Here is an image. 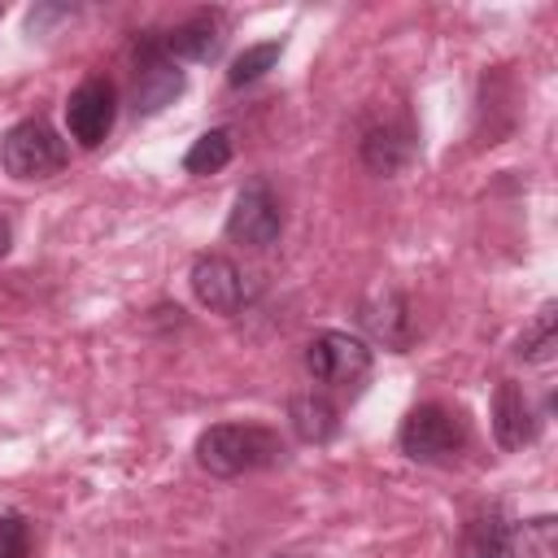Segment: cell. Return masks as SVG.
Here are the masks:
<instances>
[{
	"instance_id": "ffe728a7",
	"label": "cell",
	"mask_w": 558,
	"mask_h": 558,
	"mask_svg": "<svg viewBox=\"0 0 558 558\" xmlns=\"http://www.w3.org/2000/svg\"><path fill=\"white\" fill-rule=\"evenodd\" d=\"M275 558H301V554H275Z\"/></svg>"
},
{
	"instance_id": "7c38bea8",
	"label": "cell",
	"mask_w": 558,
	"mask_h": 558,
	"mask_svg": "<svg viewBox=\"0 0 558 558\" xmlns=\"http://www.w3.org/2000/svg\"><path fill=\"white\" fill-rule=\"evenodd\" d=\"M362 161L375 174H401L414 161V131L401 126V122L371 126L366 140H362Z\"/></svg>"
},
{
	"instance_id": "5b68a950",
	"label": "cell",
	"mask_w": 558,
	"mask_h": 558,
	"mask_svg": "<svg viewBox=\"0 0 558 558\" xmlns=\"http://www.w3.org/2000/svg\"><path fill=\"white\" fill-rule=\"evenodd\" d=\"M466 432H462V418L436 401L427 405H414L401 423V453L414 458V462H445L462 449Z\"/></svg>"
},
{
	"instance_id": "30bf717a",
	"label": "cell",
	"mask_w": 558,
	"mask_h": 558,
	"mask_svg": "<svg viewBox=\"0 0 558 558\" xmlns=\"http://www.w3.org/2000/svg\"><path fill=\"white\" fill-rule=\"evenodd\" d=\"M227 39V22L218 9H201L192 17H183L170 35H166V52L170 57H183V61H214L218 48Z\"/></svg>"
},
{
	"instance_id": "52a82bcc",
	"label": "cell",
	"mask_w": 558,
	"mask_h": 558,
	"mask_svg": "<svg viewBox=\"0 0 558 558\" xmlns=\"http://www.w3.org/2000/svg\"><path fill=\"white\" fill-rule=\"evenodd\" d=\"M113 118H118V96L109 78H87L65 100V126L83 148L105 144V135L113 131Z\"/></svg>"
},
{
	"instance_id": "ac0fdd59",
	"label": "cell",
	"mask_w": 558,
	"mask_h": 558,
	"mask_svg": "<svg viewBox=\"0 0 558 558\" xmlns=\"http://www.w3.org/2000/svg\"><path fill=\"white\" fill-rule=\"evenodd\" d=\"M0 558H31V532L22 514H0Z\"/></svg>"
},
{
	"instance_id": "5bb4252c",
	"label": "cell",
	"mask_w": 558,
	"mask_h": 558,
	"mask_svg": "<svg viewBox=\"0 0 558 558\" xmlns=\"http://www.w3.org/2000/svg\"><path fill=\"white\" fill-rule=\"evenodd\" d=\"M288 418H292V432L305 445H327L340 427V414L323 392H296L292 405H288Z\"/></svg>"
},
{
	"instance_id": "7a4b0ae2",
	"label": "cell",
	"mask_w": 558,
	"mask_h": 558,
	"mask_svg": "<svg viewBox=\"0 0 558 558\" xmlns=\"http://www.w3.org/2000/svg\"><path fill=\"white\" fill-rule=\"evenodd\" d=\"M0 161L13 179H48L65 166V140L44 118H26V122L9 126V135L0 144Z\"/></svg>"
},
{
	"instance_id": "4fadbf2b",
	"label": "cell",
	"mask_w": 558,
	"mask_h": 558,
	"mask_svg": "<svg viewBox=\"0 0 558 558\" xmlns=\"http://www.w3.org/2000/svg\"><path fill=\"white\" fill-rule=\"evenodd\" d=\"M362 323H366V331H371L375 340H384L388 349H405V344H410V305H405V296L392 292V288L375 292V296L362 305Z\"/></svg>"
},
{
	"instance_id": "2e32d148",
	"label": "cell",
	"mask_w": 558,
	"mask_h": 558,
	"mask_svg": "<svg viewBox=\"0 0 558 558\" xmlns=\"http://www.w3.org/2000/svg\"><path fill=\"white\" fill-rule=\"evenodd\" d=\"M231 153H235V144H231V131H205L192 148H187V157H183V170L187 174H214V170H222L227 161H231Z\"/></svg>"
},
{
	"instance_id": "ba28073f",
	"label": "cell",
	"mask_w": 558,
	"mask_h": 558,
	"mask_svg": "<svg viewBox=\"0 0 558 558\" xmlns=\"http://www.w3.org/2000/svg\"><path fill=\"white\" fill-rule=\"evenodd\" d=\"M192 292L214 314H235L248 301V283H244L240 266L222 253H201L192 262Z\"/></svg>"
},
{
	"instance_id": "d6986e66",
	"label": "cell",
	"mask_w": 558,
	"mask_h": 558,
	"mask_svg": "<svg viewBox=\"0 0 558 558\" xmlns=\"http://www.w3.org/2000/svg\"><path fill=\"white\" fill-rule=\"evenodd\" d=\"M9 240H13V231H9V222H4V218H0V257H4V253H9Z\"/></svg>"
},
{
	"instance_id": "8fae6325",
	"label": "cell",
	"mask_w": 558,
	"mask_h": 558,
	"mask_svg": "<svg viewBox=\"0 0 558 558\" xmlns=\"http://www.w3.org/2000/svg\"><path fill=\"white\" fill-rule=\"evenodd\" d=\"M493 436L501 449H523L536 436V414L514 379H501L493 392Z\"/></svg>"
},
{
	"instance_id": "8992f818",
	"label": "cell",
	"mask_w": 558,
	"mask_h": 558,
	"mask_svg": "<svg viewBox=\"0 0 558 558\" xmlns=\"http://www.w3.org/2000/svg\"><path fill=\"white\" fill-rule=\"evenodd\" d=\"M283 231V209H279V196L270 192L266 179H253L235 192V205L227 214V235L240 240V244H253V248H266L275 244Z\"/></svg>"
},
{
	"instance_id": "9c48e42d",
	"label": "cell",
	"mask_w": 558,
	"mask_h": 558,
	"mask_svg": "<svg viewBox=\"0 0 558 558\" xmlns=\"http://www.w3.org/2000/svg\"><path fill=\"white\" fill-rule=\"evenodd\" d=\"M458 558H519V527L501 506L475 510L462 523Z\"/></svg>"
},
{
	"instance_id": "3957f363",
	"label": "cell",
	"mask_w": 558,
	"mask_h": 558,
	"mask_svg": "<svg viewBox=\"0 0 558 558\" xmlns=\"http://www.w3.org/2000/svg\"><path fill=\"white\" fill-rule=\"evenodd\" d=\"M183 96V70L174 65V57L166 52V39H140L135 48V87H131V109L140 118L161 113L166 105H174Z\"/></svg>"
},
{
	"instance_id": "277c9868",
	"label": "cell",
	"mask_w": 558,
	"mask_h": 558,
	"mask_svg": "<svg viewBox=\"0 0 558 558\" xmlns=\"http://www.w3.org/2000/svg\"><path fill=\"white\" fill-rule=\"evenodd\" d=\"M305 371L327 388H357L371 375V349L349 331H318L305 344Z\"/></svg>"
},
{
	"instance_id": "6da1fadb",
	"label": "cell",
	"mask_w": 558,
	"mask_h": 558,
	"mask_svg": "<svg viewBox=\"0 0 558 558\" xmlns=\"http://www.w3.org/2000/svg\"><path fill=\"white\" fill-rule=\"evenodd\" d=\"M279 453H283L279 432H270L262 423H214L196 440V462L209 475H222V480L275 466Z\"/></svg>"
},
{
	"instance_id": "9a60e30c",
	"label": "cell",
	"mask_w": 558,
	"mask_h": 558,
	"mask_svg": "<svg viewBox=\"0 0 558 558\" xmlns=\"http://www.w3.org/2000/svg\"><path fill=\"white\" fill-rule=\"evenodd\" d=\"M554 349H558V310H554V301H549V305H541V314L523 327V336H519V357H523V362H549Z\"/></svg>"
},
{
	"instance_id": "e0dca14e",
	"label": "cell",
	"mask_w": 558,
	"mask_h": 558,
	"mask_svg": "<svg viewBox=\"0 0 558 558\" xmlns=\"http://www.w3.org/2000/svg\"><path fill=\"white\" fill-rule=\"evenodd\" d=\"M279 52H283V44L279 39H266V44H248L235 61H231V70H227V83L231 87H244V83H257L275 61H279Z\"/></svg>"
}]
</instances>
